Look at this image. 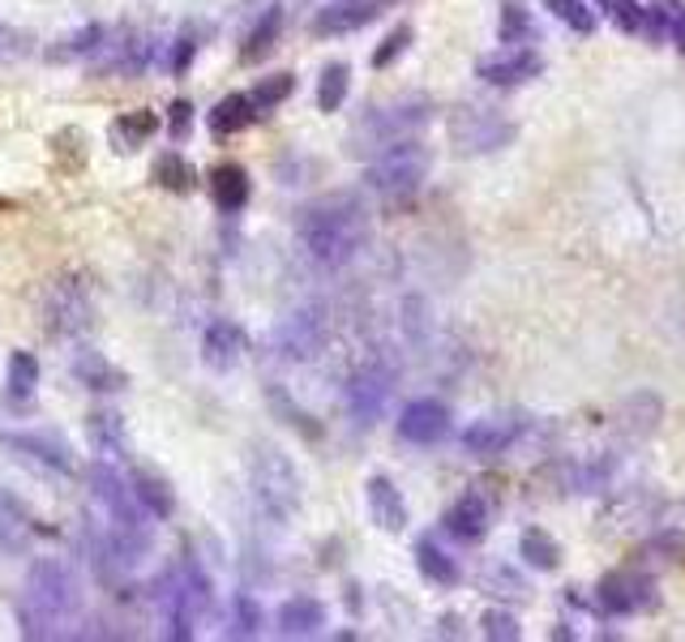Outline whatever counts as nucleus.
<instances>
[{
  "instance_id": "f257e3e1",
  "label": "nucleus",
  "mask_w": 685,
  "mask_h": 642,
  "mask_svg": "<svg viewBox=\"0 0 685 642\" xmlns=\"http://www.w3.org/2000/svg\"><path fill=\"white\" fill-rule=\"evenodd\" d=\"M369 240V210L356 193H330L318 197L304 215H300V245L318 266L339 270L347 261H356L360 249Z\"/></svg>"
},
{
  "instance_id": "f03ea898",
  "label": "nucleus",
  "mask_w": 685,
  "mask_h": 642,
  "mask_svg": "<svg viewBox=\"0 0 685 642\" xmlns=\"http://www.w3.org/2000/svg\"><path fill=\"white\" fill-rule=\"evenodd\" d=\"M77 604H82V587H77L73 570L56 557H39L31 561L27 596L18 604V634L34 642L56 639L61 625L77 612Z\"/></svg>"
},
{
  "instance_id": "7ed1b4c3",
  "label": "nucleus",
  "mask_w": 685,
  "mask_h": 642,
  "mask_svg": "<svg viewBox=\"0 0 685 642\" xmlns=\"http://www.w3.org/2000/svg\"><path fill=\"white\" fill-rule=\"evenodd\" d=\"M151 600H155V609L164 612L167 639L189 642L197 634V625L206 621L215 591H210L206 570L197 566L194 557H185V561H172V566L159 570V578L151 582Z\"/></svg>"
},
{
  "instance_id": "20e7f679",
  "label": "nucleus",
  "mask_w": 685,
  "mask_h": 642,
  "mask_svg": "<svg viewBox=\"0 0 685 642\" xmlns=\"http://www.w3.org/2000/svg\"><path fill=\"white\" fill-rule=\"evenodd\" d=\"M428 167H433V155H428L425 142L398 137L391 146H382L373 163L364 167V189L377 193L382 201H407L425 189Z\"/></svg>"
},
{
  "instance_id": "39448f33",
  "label": "nucleus",
  "mask_w": 685,
  "mask_h": 642,
  "mask_svg": "<svg viewBox=\"0 0 685 642\" xmlns=\"http://www.w3.org/2000/svg\"><path fill=\"white\" fill-rule=\"evenodd\" d=\"M249 476H253V497L270 518L288 522L300 510V472L292 467V458L279 446H258L253 449V463H249Z\"/></svg>"
},
{
  "instance_id": "423d86ee",
  "label": "nucleus",
  "mask_w": 685,
  "mask_h": 642,
  "mask_svg": "<svg viewBox=\"0 0 685 642\" xmlns=\"http://www.w3.org/2000/svg\"><path fill=\"white\" fill-rule=\"evenodd\" d=\"M43 318H48V334L52 339H82L95 325V288H91V275H77V270L61 275L48 288Z\"/></svg>"
},
{
  "instance_id": "0eeeda50",
  "label": "nucleus",
  "mask_w": 685,
  "mask_h": 642,
  "mask_svg": "<svg viewBox=\"0 0 685 642\" xmlns=\"http://www.w3.org/2000/svg\"><path fill=\"white\" fill-rule=\"evenodd\" d=\"M515 137H519L515 121H506L497 107L463 103L450 112V142L458 155H492V151H506Z\"/></svg>"
},
{
  "instance_id": "6e6552de",
  "label": "nucleus",
  "mask_w": 685,
  "mask_h": 642,
  "mask_svg": "<svg viewBox=\"0 0 685 642\" xmlns=\"http://www.w3.org/2000/svg\"><path fill=\"white\" fill-rule=\"evenodd\" d=\"M428 121H433V103L425 95L398 99L391 107H369L364 121L356 125V137L369 142V151H382V146H391L398 137H416Z\"/></svg>"
},
{
  "instance_id": "1a4fd4ad",
  "label": "nucleus",
  "mask_w": 685,
  "mask_h": 642,
  "mask_svg": "<svg viewBox=\"0 0 685 642\" xmlns=\"http://www.w3.org/2000/svg\"><path fill=\"white\" fill-rule=\"evenodd\" d=\"M86 484H91V497L107 510L112 527H129V531H151V514L137 506L129 480L103 458V463H91L86 472Z\"/></svg>"
},
{
  "instance_id": "9d476101",
  "label": "nucleus",
  "mask_w": 685,
  "mask_h": 642,
  "mask_svg": "<svg viewBox=\"0 0 685 642\" xmlns=\"http://www.w3.org/2000/svg\"><path fill=\"white\" fill-rule=\"evenodd\" d=\"M660 604L655 578L643 570H613L595 582V609L604 617H639Z\"/></svg>"
},
{
  "instance_id": "9b49d317",
  "label": "nucleus",
  "mask_w": 685,
  "mask_h": 642,
  "mask_svg": "<svg viewBox=\"0 0 685 642\" xmlns=\"http://www.w3.org/2000/svg\"><path fill=\"white\" fill-rule=\"evenodd\" d=\"M394 369L386 360H369V364H360L356 373H352V382H347V416L356 420L360 428H369V424H377L382 412L391 407V394H394Z\"/></svg>"
},
{
  "instance_id": "f8f14e48",
  "label": "nucleus",
  "mask_w": 685,
  "mask_h": 642,
  "mask_svg": "<svg viewBox=\"0 0 685 642\" xmlns=\"http://www.w3.org/2000/svg\"><path fill=\"white\" fill-rule=\"evenodd\" d=\"M4 449H13L18 458H27V463L52 472V476H73V472H77V454H73V446H69L61 433H52V428H18V433H4Z\"/></svg>"
},
{
  "instance_id": "ddd939ff",
  "label": "nucleus",
  "mask_w": 685,
  "mask_h": 642,
  "mask_svg": "<svg viewBox=\"0 0 685 642\" xmlns=\"http://www.w3.org/2000/svg\"><path fill=\"white\" fill-rule=\"evenodd\" d=\"M544 73V56L536 48H501L492 56H480L476 61V77L485 86H497V91H515V86H527Z\"/></svg>"
},
{
  "instance_id": "4468645a",
  "label": "nucleus",
  "mask_w": 685,
  "mask_h": 642,
  "mask_svg": "<svg viewBox=\"0 0 685 642\" xmlns=\"http://www.w3.org/2000/svg\"><path fill=\"white\" fill-rule=\"evenodd\" d=\"M450 428H455V416L442 398H412L398 412V437L412 446H437L450 437Z\"/></svg>"
},
{
  "instance_id": "2eb2a0df",
  "label": "nucleus",
  "mask_w": 685,
  "mask_h": 642,
  "mask_svg": "<svg viewBox=\"0 0 685 642\" xmlns=\"http://www.w3.org/2000/svg\"><path fill=\"white\" fill-rule=\"evenodd\" d=\"M489 527H492V501L480 488H467L442 514V531L450 540H458V545H480L489 536Z\"/></svg>"
},
{
  "instance_id": "dca6fc26",
  "label": "nucleus",
  "mask_w": 685,
  "mask_h": 642,
  "mask_svg": "<svg viewBox=\"0 0 685 642\" xmlns=\"http://www.w3.org/2000/svg\"><path fill=\"white\" fill-rule=\"evenodd\" d=\"M386 9V0H330L326 9L313 13L309 31L318 39H339V34H356L364 31L369 22H377Z\"/></svg>"
},
{
  "instance_id": "f3484780",
  "label": "nucleus",
  "mask_w": 685,
  "mask_h": 642,
  "mask_svg": "<svg viewBox=\"0 0 685 642\" xmlns=\"http://www.w3.org/2000/svg\"><path fill=\"white\" fill-rule=\"evenodd\" d=\"M274 348L283 360H313L326 348V318L318 309H300L274 330Z\"/></svg>"
},
{
  "instance_id": "a211bd4d",
  "label": "nucleus",
  "mask_w": 685,
  "mask_h": 642,
  "mask_svg": "<svg viewBox=\"0 0 685 642\" xmlns=\"http://www.w3.org/2000/svg\"><path fill=\"white\" fill-rule=\"evenodd\" d=\"M522 433H527V420L522 416H485V420H471L458 442H463V449L471 458H497V454H506V449L515 446Z\"/></svg>"
},
{
  "instance_id": "6ab92c4d",
  "label": "nucleus",
  "mask_w": 685,
  "mask_h": 642,
  "mask_svg": "<svg viewBox=\"0 0 685 642\" xmlns=\"http://www.w3.org/2000/svg\"><path fill=\"white\" fill-rule=\"evenodd\" d=\"M245 348H249V339L236 321H210L206 334H201V364L215 369V373H228L245 360Z\"/></svg>"
},
{
  "instance_id": "aec40b11",
  "label": "nucleus",
  "mask_w": 685,
  "mask_h": 642,
  "mask_svg": "<svg viewBox=\"0 0 685 642\" xmlns=\"http://www.w3.org/2000/svg\"><path fill=\"white\" fill-rule=\"evenodd\" d=\"M31 536H52L48 527H39L27 501H18L9 488H0V548L4 552H22L31 545Z\"/></svg>"
},
{
  "instance_id": "412c9836",
  "label": "nucleus",
  "mask_w": 685,
  "mask_h": 642,
  "mask_svg": "<svg viewBox=\"0 0 685 642\" xmlns=\"http://www.w3.org/2000/svg\"><path fill=\"white\" fill-rule=\"evenodd\" d=\"M322 625H326V604L313 596H292L274 612L279 639H313V634H322Z\"/></svg>"
},
{
  "instance_id": "4be33fe9",
  "label": "nucleus",
  "mask_w": 685,
  "mask_h": 642,
  "mask_svg": "<svg viewBox=\"0 0 685 642\" xmlns=\"http://www.w3.org/2000/svg\"><path fill=\"white\" fill-rule=\"evenodd\" d=\"M210 197H215V206H219L224 215H240V210L249 206V197H253L249 172H245L240 163H215V167H210Z\"/></svg>"
},
{
  "instance_id": "5701e85b",
  "label": "nucleus",
  "mask_w": 685,
  "mask_h": 642,
  "mask_svg": "<svg viewBox=\"0 0 685 642\" xmlns=\"http://www.w3.org/2000/svg\"><path fill=\"white\" fill-rule=\"evenodd\" d=\"M129 488H133V497H137V506L151 514V518H172V514H176V488H172V480H167L164 472H155V467H133Z\"/></svg>"
},
{
  "instance_id": "b1692460",
  "label": "nucleus",
  "mask_w": 685,
  "mask_h": 642,
  "mask_svg": "<svg viewBox=\"0 0 685 642\" xmlns=\"http://www.w3.org/2000/svg\"><path fill=\"white\" fill-rule=\"evenodd\" d=\"M69 369H73V382L86 385V390H95V394H116V390H125V385H129V373H125V369H116L107 355L91 352V348L73 355V364H69Z\"/></svg>"
},
{
  "instance_id": "393cba45",
  "label": "nucleus",
  "mask_w": 685,
  "mask_h": 642,
  "mask_svg": "<svg viewBox=\"0 0 685 642\" xmlns=\"http://www.w3.org/2000/svg\"><path fill=\"white\" fill-rule=\"evenodd\" d=\"M660 416H664V398L652 394V390H639V394H630L617 407L613 424H617L621 437H652L660 428Z\"/></svg>"
},
{
  "instance_id": "a878e982",
  "label": "nucleus",
  "mask_w": 685,
  "mask_h": 642,
  "mask_svg": "<svg viewBox=\"0 0 685 642\" xmlns=\"http://www.w3.org/2000/svg\"><path fill=\"white\" fill-rule=\"evenodd\" d=\"M261 112L253 107V99L249 91H231L224 95L210 112H206V128L215 133V137H236V133H245V128L258 121Z\"/></svg>"
},
{
  "instance_id": "bb28decb",
  "label": "nucleus",
  "mask_w": 685,
  "mask_h": 642,
  "mask_svg": "<svg viewBox=\"0 0 685 642\" xmlns=\"http://www.w3.org/2000/svg\"><path fill=\"white\" fill-rule=\"evenodd\" d=\"M364 501H369V514H373V522H377L382 531H403V527H407V501H403V493L394 488V480L373 476V480L364 484Z\"/></svg>"
},
{
  "instance_id": "cd10ccee",
  "label": "nucleus",
  "mask_w": 685,
  "mask_h": 642,
  "mask_svg": "<svg viewBox=\"0 0 685 642\" xmlns=\"http://www.w3.org/2000/svg\"><path fill=\"white\" fill-rule=\"evenodd\" d=\"M617 476V458L613 454H595V458H574L561 472V488L565 493H604Z\"/></svg>"
},
{
  "instance_id": "c85d7f7f",
  "label": "nucleus",
  "mask_w": 685,
  "mask_h": 642,
  "mask_svg": "<svg viewBox=\"0 0 685 642\" xmlns=\"http://www.w3.org/2000/svg\"><path fill=\"white\" fill-rule=\"evenodd\" d=\"M412 557H416L421 578L433 582V587H458V582H463V566H458V557H450V552L437 545L433 536H421L416 548H412Z\"/></svg>"
},
{
  "instance_id": "c756f323",
  "label": "nucleus",
  "mask_w": 685,
  "mask_h": 642,
  "mask_svg": "<svg viewBox=\"0 0 685 642\" xmlns=\"http://www.w3.org/2000/svg\"><path fill=\"white\" fill-rule=\"evenodd\" d=\"M86 437H91L95 454H103L107 463L129 454V433H125V420H121V412H112V407H98V412L86 416Z\"/></svg>"
},
{
  "instance_id": "7c9ffc66",
  "label": "nucleus",
  "mask_w": 685,
  "mask_h": 642,
  "mask_svg": "<svg viewBox=\"0 0 685 642\" xmlns=\"http://www.w3.org/2000/svg\"><path fill=\"white\" fill-rule=\"evenodd\" d=\"M595 4V13L604 18V22H613L621 34H630V39H652V13H647V4L643 0H591Z\"/></svg>"
},
{
  "instance_id": "2f4dec72",
  "label": "nucleus",
  "mask_w": 685,
  "mask_h": 642,
  "mask_svg": "<svg viewBox=\"0 0 685 642\" xmlns=\"http://www.w3.org/2000/svg\"><path fill=\"white\" fill-rule=\"evenodd\" d=\"M77 552H82V561L91 566V574H95L98 582H112L116 570H125L121 557H116V548H112V540H107V531H98L91 522H86L82 536H77Z\"/></svg>"
},
{
  "instance_id": "473e14b6",
  "label": "nucleus",
  "mask_w": 685,
  "mask_h": 642,
  "mask_svg": "<svg viewBox=\"0 0 685 642\" xmlns=\"http://www.w3.org/2000/svg\"><path fill=\"white\" fill-rule=\"evenodd\" d=\"M155 133H159V116L146 112V107H137V112H125V116L112 121V146H116L121 155H133V151H142Z\"/></svg>"
},
{
  "instance_id": "72a5a7b5",
  "label": "nucleus",
  "mask_w": 685,
  "mask_h": 642,
  "mask_svg": "<svg viewBox=\"0 0 685 642\" xmlns=\"http://www.w3.org/2000/svg\"><path fill=\"white\" fill-rule=\"evenodd\" d=\"M279 31H283V4H266V9H261V18L253 22V31L245 34L240 61L258 64L261 56H270V52H274V43H279Z\"/></svg>"
},
{
  "instance_id": "f704fd0d",
  "label": "nucleus",
  "mask_w": 685,
  "mask_h": 642,
  "mask_svg": "<svg viewBox=\"0 0 685 642\" xmlns=\"http://www.w3.org/2000/svg\"><path fill=\"white\" fill-rule=\"evenodd\" d=\"M103 39H107V31H103L98 22H91V27H77L73 34H65L61 43H52L43 56H48L52 64H73V61L91 64V56H95L98 48H103Z\"/></svg>"
},
{
  "instance_id": "c9c22d12",
  "label": "nucleus",
  "mask_w": 685,
  "mask_h": 642,
  "mask_svg": "<svg viewBox=\"0 0 685 642\" xmlns=\"http://www.w3.org/2000/svg\"><path fill=\"white\" fill-rule=\"evenodd\" d=\"M536 18L522 0H501V13H497V39L506 48H531L536 43Z\"/></svg>"
},
{
  "instance_id": "e433bc0d",
  "label": "nucleus",
  "mask_w": 685,
  "mask_h": 642,
  "mask_svg": "<svg viewBox=\"0 0 685 642\" xmlns=\"http://www.w3.org/2000/svg\"><path fill=\"white\" fill-rule=\"evenodd\" d=\"M151 180H155L159 189L176 193V197H189V193L197 189V172H194V163L185 159L180 151H164V155L155 159V167H151Z\"/></svg>"
},
{
  "instance_id": "4c0bfd02",
  "label": "nucleus",
  "mask_w": 685,
  "mask_h": 642,
  "mask_svg": "<svg viewBox=\"0 0 685 642\" xmlns=\"http://www.w3.org/2000/svg\"><path fill=\"white\" fill-rule=\"evenodd\" d=\"M519 557L531 566V570L549 574V570L561 566V545H557L544 527H527V531L519 536Z\"/></svg>"
},
{
  "instance_id": "58836bf2",
  "label": "nucleus",
  "mask_w": 685,
  "mask_h": 642,
  "mask_svg": "<svg viewBox=\"0 0 685 642\" xmlns=\"http://www.w3.org/2000/svg\"><path fill=\"white\" fill-rule=\"evenodd\" d=\"M549 9V18H557L570 34H595L600 27V13L591 0H540Z\"/></svg>"
},
{
  "instance_id": "ea45409f",
  "label": "nucleus",
  "mask_w": 685,
  "mask_h": 642,
  "mask_svg": "<svg viewBox=\"0 0 685 642\" xmlns=\"http://www.w3.org/2000/svg\"><path fill=\"white\" fill-rule=\"evenodd\" d=\"M347 91H352V64L334 61L322 69L318 77V112H339L347 103Z\"/></svg>"
},
{
  "instance_id": "a19ab883",
  "label": "nucleus",
  "mask_w": 685,
  "mask_h": 642,
  "mask_svg": "<svg viewBox=\"0 0 685 642\" xmlns=\"http://www.w3.org/2000/svg\"><path fill=\"white\" fill-rule=\"evenodd\" d=\"M34 385H39V360L31 352H13L9 364H4V390H9V398L13 403H27L34 394Z\"/></svg>"
},
{
  "instance_id": "79ce46f5",
  "label": "nucleus",
  "mask_w": 685,
  "mask_h": 642,
  "mask_svg": "<svg viewBox=\"0 0 685 642\" xmlns=\"http://www.w3.org/2000/svg\"><path fill=\"white\" fill-rule=\"evenodd\" d=\"M261 625H266V612L261 604L249 596V591H240V596H231V617H228V639H258Z\"/></svg>"
},
{
  "instance_id": "37998d69",
  "label": "nucleus",
  "mask_w": 685,
  "mask_h": 642,
  "mask_svg": "<svg viewBox=\"0 0 685 642\" xmlns=\"http://www.w3.org/2000/svg\"><path fill=\"white\" fill-rule=\"evenodd\" d=\"M270 412L283 420V424H292L295 433H304V437H322V424H313V416L304 407H295L283 385H270Z\"/></svg>"
},
{
  "instance_id": "c03bdc74",
  "label": "nucleus",
  "mask_w": 685,
  "mask_h": 642,
  "mask_svg": "<svg viewBox=\"0 0 685 642\" xmlns=\"http://www.w3.org/2000/svg\"><path fill=\"white\" fill-rule=\"evenodd\" d=\"M292 91H295L292 73H270V77H261L258 86L249 91V99H253V107H258L261 116H266V112H274L279 103H288V99H292Z\"/></svg>"
},
{
  "instance_id": "a18cd8bd",
  "label": "nucleus",
  "mask_w": 685,
  "mask_h": 642,
  "mask_svg": "<svg viewBox=\"0 0 685 642\" xmlns=\"http://www.w3.org/2000/svg\"><path fill=\"white\" fill-rule=\"evenodd\" d=\"M480 634L492 642H519L522 639V625L519 617L510 609H485L480 612Z\"/></svg>"
},
{
  "instance_id": "49530a36",
  "label": "nucleus",
  "mask_w": 685,
  "mask_h": 642,
  "mask_svg": "<svg viewBox=\"0 0 685 642\" xmlns=\"http://www.w3.org/2000/svg\"><path fill=\"white\" fill-rule=\"evenodd\" d=\"M412 39H416V31L403 22V27H394L377 48H373V69H391L394 61H403L407 56V48H412Z\"/></svg>"
},
{
  "instance_id": "de8ad7c7",
  "label": "nucleus",
  "mask_w": 685,
  "mask_h": 642,
  "mask_svg": "<svg viewBox=\"0 0 685 642\" xmlns=\"http://www.w3.org/2000/svg\"><path fill=\"white\" fill-rule=\"evenodd\" d=\"M164 125H167V137H172V142H185V137L194 133V103H189V99H172Z\"/></svg>"
},
{
  "instance_id": "09e8293b",
  "label": "nucleus",
  "mask_w": 685,
  "mask_h": 642,
  "mask_svg": "<svg viewBox=\"0 0 685 642\" xmlns=\"http://www.w3.org/2000/svg\"><path fill=\"white\" fill-rule=\"evenodd\" d=\"M194 56H197V39H194V31H185L172 43V61H167V69H172V73H185V69L194 64Z\"/></svg>"
},
{
  "instance_id": "8fccbe9b",
  "label": "nucleus",
  "mask_w": 685,
  "mask_h": 642,
  "mask_svg": "<svg viewBox=\"0 0 685 642\" xmlns=\"http://www.w3.org/2000/svg\"><path fill=\"white\" fill-rule=\"evenodd\" d=\"M31 52V39L13 27H0V61H13V56H27Z\"/></svg>"
}]
</instances>
